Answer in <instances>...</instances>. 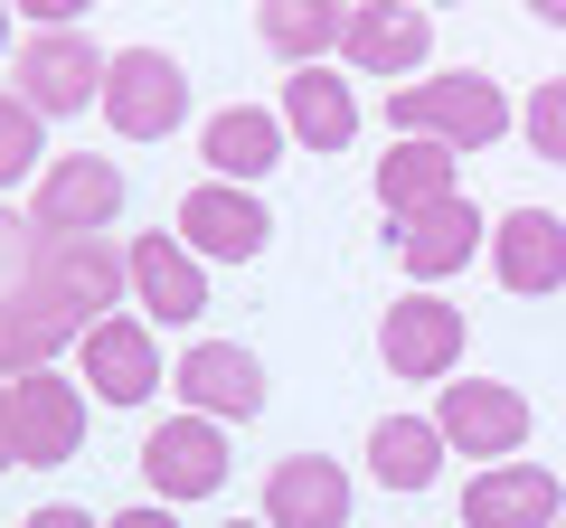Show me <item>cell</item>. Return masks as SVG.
Here are the masks:
<instances>
[{
	"label": "cell",
	"instance_id": "cell-1",
	"mask_svg": "<svg viewBox=\"0 0 566 528\" xmlns=\"http://www.w3.org/2000/svg\"><path fill=\"white\" fill-rule=\"evenodd\" d=\"M510 123H520V114H510V95L482 76V66L387 85V133H424V142H444V151H491Z\"/></svg>",
	"mask_w": 566,
	"mask_h": 528
},
{
	"label": "cell",
	"instance_id": "cell-2",
	"mask_svg": "<svg viewBox=\"0 0 566 528\" xmlns=\"http://www.w3.org/2000/svg\"><path fill=\"white\" fill-rule=\"evenodd\" d=\"M104 123L123 142H170L189 123V66L170 47H114V66H104Z\"/></svg>",
	"mask_w": 566,
	"mask_h": 528
},
{
	"label": "cell",
	"instance_id": "cell-3",
	"mask_svg": "<svg viewBox=\"0 0 566 528\" xmlns=\"http://www.w3.org/2000/svg\"><path fill=\"white\" fill-rule=\"evenodd\" d=\"M20 274H29L39 293H57L85 330L133 293V264H123V245H104V236H29V264H20Z\"/></svg>",
	"mask_w": 566,
	"mask_h": 528
},
{
	"label": "cell",
	"instance_id": "cell-4",
	"mask_svg": "<svg viewBox=\"0 0 566 528\" xmlns=\"http://www.w3.org/2000/svg\"><path fill=\"white\" fill-rule=\"evenodd\" d=\"M123 218V170L95 151H57L29 180V236H104Z\"/></svg>",
	"mask_w": 566,
	"mask_h": 528
},
{
	"label": "cell",
	"instance_id": "cell-5",
	"mask_svg": "<svg viewBox=\"0 0 566 528\" xmlns=\"http://www.w3.org/2000/svg\"><path fill=\"white\" fill-rule=\"evenodd\" d=\"M378 359H387V378H406V387H444L453 368H463V311H453L444 293H397L387 321H378Z\"/></svg>",
	"mask_w": 566,
	"mask_h": 528
},
{
	"label": "cell",
	"instance_id": "cell-6",
	"mask_svg": "<svg viewBox=\"0 0 566 528\" xmlns=\"http://www.w3.org/2000/svg\"><path fill=\"white\" fill-rule=\"evenodd\" d=\"M104 47L85 39V29H39V39L20 47V104L39 123H57V114H85V104H104Z\"/></svg>",
	"mask_w": 566,
	"mask_h": 528
},
{
	"label": "cell",
	"instance_id": "cell-7",
	"mask_svg": "<svg viewBox=\"0 0 566 528\" xmlns=\"http://www.w3.org/2000/svg\"><path fill=\"white\" fill-rule=\"evenodd\" d=\"M434 434H444L453 453H472V463H510V453L528 444V397L501 387V378H444Z\"/></svg>",
	"mask_w": 566,
	"mask_h": 528
},
{
	"label": "cell",
	"instance_id": "cell-8",
	"mask_svg": "<svg viewBox=\"0 0 566 528\" xmlns=\"http://www.w3.org/2000/svg\"><path fill=\"white\" fill-rule=\"evenodd\" d=\"M142 482H151V500H208V490H227V425L218 415H170V425L142 434Z\"/></svg>",
	"mask_w": 566,
	"mask_h": 528
},
{
	"label": "cell",
	"instance_id": "cell-9",
	"mask_svg": "<svg viewBox=\"0 0 566 528\" xmlns=\"http://www.w3.org/2000/svg\"><path fill=\"white\" fill-rule=\"evenodd\" d=\"M10 425H20V472L76 463V444H85V378H57V368L10 378Z\"/></svg>",
	"mask_w": 566,
	"mask_h": 528
},
{
	"label": "cell",
	"instance_id": "cell-10",
	"mask_svg": "<svg viewBox=\"0 0 566 528\" xmlns=\"http://www.w3.org/2000/svg\"><path fill=\"white\" fill-rule=\"evenodd\" d=\"M170 387H180L189 415H218V425H255L264 415V359L245 340H189Z\"/></svg>",
	"mask_w": 566,
	"mask_h": 528
},
{
	"label": "cell",
	"instance_id": "cell-11",
	"mask_svg": "<svg viewBox=\"0 0 566 528\" xmlns=\"http://www.w3.org/2000/svg\"><path fill=\"white\" fill-rule=\"evenodd\" d=\"M340 57H349V76H387V85H406L424 57H434V10H406V0H349Z\"/></svg>",
	"mask_w": 566,
	"mask_h": 528
},
{
	"label": "cell",
	"instance_id": "cell-12",
	"mask_svg": "<svg viewBox=\"0 0 566 528\" xmlns=\"http://www.w3.org/2000/svg\"><path fill=\"white\" fill-rule=\"evenodd\" d=\"M180 245H189V255H208V264H255L264 245H274V218H264L255 189L199 180V189L180 199Z\"/></svg>",
	"mask_w": 566,
	"mask_h": 528
},
{
	"label": "cell",
	"instance_id": "cell-13",
	"mask_svg": "<svg viewBox=\"0 0 566 528\" xmlns=\"http://www.w3.org/2000/svg\"><path fill=\"white\" fill-rule=\"evenodd\" d=\"M387 245H397V264L434 293L444 274L472 264V245H491V218L472 199H434V208H416V218H387Z\"/></svg>",
	"mask_w": 566,
	"mask_h": 528
},
{
	"label": "cell",
	"instance_id": "cell-14",
	"mask_svg": "<svg viewBox=\"0 0 566 528\" xmlns=\"http://www.w3.org/2000/svg\"><path fill=\"white\" fill-rule=\"evenodd\" d=\"M76 368H85V387H95L104 406H142V397L161 387V340H151V321H133V311H104L76 340Z\"/></svg>",
	"mask_w": 566,
	"mask_h": 528
},
{
	"label": "cell",
	"instance_id": "cell-15",
	"mask_svg": "<svg viewBox=\"0 0 566 528\" xmlns=\"http://www.w3.org/2000/svg\"><path fill=\"white\" fill-rule=\"evenodd\" d=\"M85 321L57 303V293H39L20 274V284H0V378H29V368H57V349H76Z\"/></svg>",
	"mask_w": 566,
	"mask_h": 528
},
{
	"label": "cell",
	"instance_id": "cell-16",
	"mask_svg": "<svg viewBox=\"0 0 566 528\" xmlns=\"http://www.w3.org/2000/svg\"><path fill=\"white\" fill-rule=\"evenodd\" d=\"M123 264H133V303L151 311V321H199L208 311V255H189L170 226L161 236H133Z\"/></svg>",
	"mask_w": 566,
	"mask_h": 528
},
{
	"label": "cell",
	"instance_id": "cell-17",
	"mask_svg": "<svg viewBox=\"0 0 566 528\" xmlns=\"http://www.w3.org/2000/svg\"><path fill=\"white\" fill-rule=\"evenodd\" d=\"M283 114H264V104H218V114L199 123V161H208V180H237V189H255L264 170H283Z\"/></svg>",
	"mask_w": 566,
	"mask_h": 528
},
{
	"label": "cell",
	"instance_id": "cell-18",
	"mask_svg": "<svg viewBox=\"0 0 566 528\" xmlns=\"http://www.w3.org/2000/svg\"><path fill=\"white\" fill-rule=\"evenodd\" d=\"M491 274H501V293L547 303V293L566 284V226L547 218V208H510V218H491Z\"/></svg>",
	"mask_w": 566,
	"mask_h": 528
},
{
	"label": "cell",
	"instance_id": "cell-19",
	"mask_svg": "<svg viewBox=\"0 0 566 528\" xmlns=\"http://www.w3.org/2000/svg\"><path fill=\"white\" fill-rule=\"evenodd\" d=\"M264 528H349V472L331 453H283L264 472Z\"/></svg>",
	"mask_w": 566,
	"mask_h": 528
},
{
	"label": "cell",
	"instance_id": "cell-20",
	"mask_svg": "<svg viewBox=\"0 0 566 528\" xmlns=\"http://www.w3.org/2000/svg\"><path fill=\"white\" fill-rule=\"evenodd\" d=\"M557 519H566V490L547 463H491L463 490V528H557Z\"/></svg>",
	"mask_w": 566,
	"mask_h": 528
},
{
	"label": "cell",
	"instance_id": "cell-21",
	"mask_svg": "<svg viewBox=\"0 0 566 528\" xmlns=\"http://www.w3.org/2000/svg\"><path fill=\"white\" fill-rule=\"evenodd\" d=\"M274 114H283V133L303 151H349L359 142V95H349V76H331V66H293Z\"/></svg>",
	"mask_w": 566,
	"mask_h": 528
},
{
	"label": "cell",
	"instance_id": "cell-22",
	"mask_svg": "<svg viewBox=\"0 0 566 528\" xmlns=\"http://www.w3.org/2000/svg\"><path fill=\"white\" fill-rule=\"evenodd\" d=\"M453 161H463V151L424 142V133H397L387 161H378V208H387V218H416V208H434V199H463Z\"/></svg>",
	"mask_w": 566,
	"mask_h": 528
},
{
	"label": "cell",
	"instance_id": "cell-23",
	"mask_svg": "<svg viewBox=\"0 0 566 528\" xmlns=\"http://www.w3.org/2000/svg\"><path fill=\"white\" fill-rule=\"evenodd\" d=\"M349 29V0H255V39L283 66H322Z\"/></svg>",
	"mask_w": 566,
	"mask_h": 528
},
{
	"label": "cell",
	"instance_id": "cell-24",
	"mask_svg": "<svg viewBox=\"0 0 566 528\" xmlns=\"http://www.w3.org/2000/svg\"><path fill=\"white\" fill-rule=\"evenodd\" d=\"M444 434H434V415H387V425H368V472H378L387 490H434V472H444Z\"/></svg>",
	"mask_w": 566,
	"mask_h": 528
},
{
	"label": "cell",
	"instance_id": "cell-25",
	"mask_svg": "<svg viewBox=\"0 0 566 528\" xmlns=\"http://www.w3.org/2000/svg\"><path fill=\"white\" fill-rule=\"evenodd\" d=\"M48 161H57V151L39 142V114H29L20 95H0V189H20V180H39Z\"/></svg>",
	"mask_w": 566,
	"mask_h": 528
},
{
	"label": "cell",
	"instance_id": "cell-26",
	"mask_svg": "<svg viewBox=\"0 0 566 528\" xmlns=\"http://www.w3.org/2000/svg\"><path fill=\"white\" fill-rule=\"evenodd\" d=\"M520 133H528V151H538V161L566 170V76H547L538 95L520 104Z\"/></svg>",
	"mask_w": 566,
	"mask_h": 528
},
{
	"label": "cell",
	"instance_id": "cell-27",
	"mask_svg": "<svg viewBox=\"0 0 566 528\" xmlns=\"http://www.w3.org/2000/svg\"><path fill=\"white\" fill-rule=\"evenodd\" d=\"M10 10H29L39 29H76L85 10H95V0H10Z\"/></svg>",
	"mask_w": 566,
	"mask_h": 528
},
{
	"label": "cell",
	"instance_id": "cell-28",
	"mask_svg": "<svg viewBox=\"0 0 566 528\" xmlns=\"http://www.w3.org/2000/svg\"><path fill=\"white\" fill-rule=\"evenodd\" d=\"M104 528H180V509H170V500H133V509H114Z\"/></svg>",
	"mask_w": 566,
	"mask_h": 528
},
{
	"label": "cell",
	"instance_id": "cell-29",
	"mask_svg": "<svg viewBox=\"0 0 566 528\" xmlns=\"http://www.w3.org/2000/svg\"><path fill=\"white\" fill-rule=\"evenodd\" d=\"M20 528H95V509H66V500H48V509H29Z\"/></svg>",
	"mask_w": 566,
	"mask_h": 528
},
{
	"label": "cell",
	"instance_id": "cell-30",
	"mask_svg": "<svg viewBox=\"0 0 566 528\" xmlns=\"http://www.w3.org/2000/svg\"><path fill=\"white\" fill-rule=\"evenodd\" d=\"M0 472H20V425H10V378H0Z\"/></svg>",
	"mask_w": 566,
	"mask_h": 528
},
{
	"label": "cell",
	"instance_id": "cell-31",
	"mask_svg": "<svg viewBox=\"0 0 566 528\" xmlns=\"http://www.w3.org/2000/svg\"><path fill=\"white\" fill-rule=\"evenodd\" d=\"M10 255H20V264H29V245H20V226L0 218V264H10Z\"/></svg>",
	"mask_w": 566,
	"mask_h": 528
},
{
	"label": "cell",
	"instance_id": "cell-32",
	"mask_svg": "<svg viewBox=\"0 0 566 528\" xmlns=\"http://www.w3.org/2000/svg\"><path fill=\"white\" fill-rule=\"evenodd\" d=\"M528 10H538V20H547V29H566V0H528Z\"/></svg>",
	"mask_w": 566,
	"mask_h": 528
},
{
	"label": "cell",
	"instance_id": "cell-33",
	"mask_svg": "<svg viewBox=\"0 0 566 528\" xmlns=\"http://www.w3.org/2000/svg\"><path fill=\"white\" fill-rule=\"evenodd\" d=\"M0 57H10V0H0Z\"/></svg>",
	"mask_w": 566,
	"mask_h": 528
},
{
	"label": "cell",
	"instance_id": "cell-34",
	"mask_svg": "<svg viewBox=\"0 0 566 528\" xmlns=\"http://www.w3.org/2000/svg\"><path fill=\"white\" fill-rule=\"evenodd\" d=\"M227 528H264V519H227Z\"/></svg>",
	"mask_w": 566,
	"mask_h": 528
},
{
	"label": "cell",
	"instance_id": "cell-35",
	"mask_svg": "<svg viewBox=\"0 0 566 528\" xmlns=\"http://www.w3.org/2000/svg\"><path fill=\"white\" fill-rule=\"evenodd\" d=\"M434 10H453V0H434Z\"/></svg>",
	"mask_w": 566,
	"mask_h": 528
},
{
	"label": "cell",
	"instance_id": "cell-36",
	"mask_svg": "<svg viewBox=\"0 0 566 528\" xmlns=\"http://www.w3.org/2000/svg\"><path fill=\"white\" fill-rule=\"evenodd\" d=\"M557 528H566V519H557Z\"/></svg>",
	"mask_w": 566,
	"mask_h": 528
}]
</instances>
